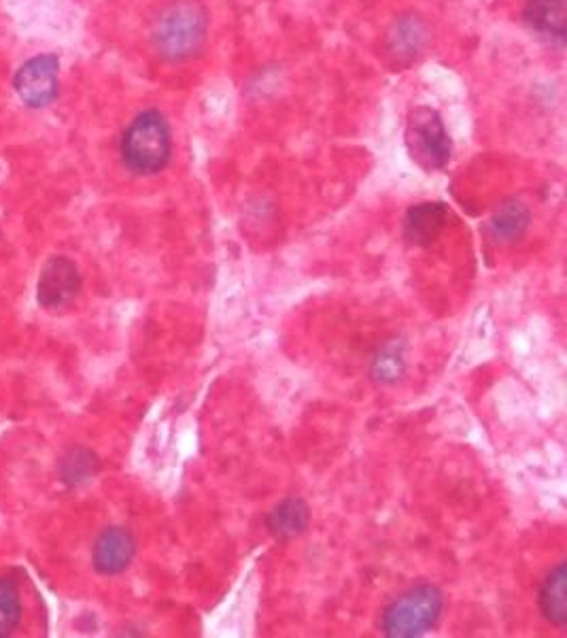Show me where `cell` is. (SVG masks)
<instances>
[{"label":"cell","mask_w":567,"mask_h":638,"mask_svg":"<svg viewBox=\"0 0 567 638\" xmlns=\"http://www.w3.org/2000/svg\"><path fill=\"white\" fill-rule=\"evenodd\" d=\"M445 609L442 592L434 585H417L402 594L383 613V632L392 638H415L427 635Z\"/></svg>","instance_id":"cell-3"},{"label":"cell","mask_w":567,"mask_h":638,"mask_svg":"<svg viewBox=\"0 0 567 638\" xmlns=\"http://www.w3.org/2000/svg\"><path fill=\"white\" fill-rule=\"evenodd\" d=\"M525 20L539 34L566 43L567 0H527Z\"/></svg>","instance_id":"cell-9"},{"label":"cell","mask_w":567,"mask_h":638,"mask_svg":"<svg viewBox=\"0 0 567 638\" xmlns=\"http://www.w3.org/2000/svg\"><path fill=\"white\" fill-rule=\"evenodd\" d=\"M22 617L20 592L13 581L0 579V638L13 635Z\"/></svg>","instance_id":"cell-15"},{"label":"cell","mask_w":567,"mask_h":638,"mask_svg":"<svg viewBox=\"0 0 567 638\" xmlns=\"http://www.w3.org/2000/svg\"><path fill=\"white\" fill-rule=\"evenodd\" d=\"M208 15L200 0H172L153 26V43L162 59L179 62L199 54L206 41Z\"/></svg>","instance_id":"cell-1"},{"label":"cell","mask_w":567,"mask_h":638,"mask_svg":"<svg viewBox=\"0 0 567 638\" xmlns=\"http://www.w3.org/2000/svg\"><path fill=\"white\" fill-rule=\"evenodd\" d=\"M451 211L442 203L413 206L404 220V236L413 245H431L449 224Z\"/></svg>","instance_id":"cell-8"},{"label":"cell","mask_w":567,"mask_h":638,"mask_svg":"<svg viewBox=\"0 0 567 638\" xmlns=\"http://www.w3.org/2000/svg\"><path fill=\"white\" fill-rule=\"evenodd\" d=\"M309 522H311L309 504L302 498H287L270 511L266 525L275 539L289 541L300 536L309 528Z\"/></svg>","instance_id":"cell-10"},{"label":"cell","mask_w":567,"mask_h":638,"mask_svg":"<svg viewBox=\"0 0 567 638\" xmlns=\"http://www.w3.org/2000/svg\"><path fill=\"white\" fill-rule=\"evenodd\" d=\"M96 470H98L96 456L89 449L77 447V449H71L66 454V458L62 460L60 477L68 486H82L96 475Z\"/></svg>","instance_id":"cell-14"},{"label":"cell","mask_w":567,"mask_h":638,"mask_svg":"<svg viewBox=\"0 0 567 638\" xmlns=\"http://www.w3.org/2000/svg\"><path fill=\"white\" fill-rule=\"evenodd\" d=\"M529 209L521 201H506L500 204L491 217V231L493 236L502 243H511L521 238L529 226Z\"/></svg>","instance_id":"cell-12"},{"label":"cell","mask_w":567,"mask_h":638,"mask_svg":"<svg viewBox=\"0 0 567 638\" xmlns=\"http://www.w3.org/2000/svg\"><path fill=\"white\" fill-rule=\"evenodd\" d=\"M539 610L557 628L567 626V568L559 562L539 587Z\"/></svg>","instance_id":"cell-11"},{"label":"cell","mask_w":567,"mask_h":638,"mask_svg":"<svg viewBox=\"0 0 567 638\" xmlns=\"http://www.w3.org/2000/svg\"><path fill=\"white\" fill-rule=\"evenodd\" d=\"M374 378L381 381H396L404 373V353L394 345L381 349V353L374 358Z\"/></svg>","instance_id":"cell-16"},{"label":"cell","mask_w":567,"mask_h":638,"mask_svg":"<svg viewBox=\"0 0 567 638\" xmlns=\"http://www.w3.org/2000/svg\"><path fill=\"white\" fill-rule=\"evenodd\" d=\"M424 43H426V29L417 18L399 20L389 34V52L397 60L410 62L417 59L424 50Z\"/></svg>","instance_id":"cell-13"},{"label":"cell","mask_w":567,"mask_h":638,"mask_svg":"<svg viewBox=\"0 0 567 638\" xmlns=\"http://www.w3.org/2000/svg\"><path fill=\"white\" fill-rule=\"evenodd\" d=\"M79 290H82V275L75 262L64 256H56L43 266L39 286H36V298L41 307L62 309L77 298Z\"/></svg>","instance_id":"cell-6"},{"label":"cell","mask_w":567,"mask_h":638,"mask_svg":"<svg viewBox=\"0 0 567 638\" xmlns=\"http://www.w3.org/2000/svg\"><path fill=\"white\" fill-rule=\"evenodd\" d=\"M60 62L56 56H36L29 60L15 75L18 96L34 109L47 107L57 98Z\"/></svg>","instance_id":"cell-5"},{"label":"cell","mask_w":567,"mask_h":638,"mask_svg":"<svg viewBox=\"0 0 567 638\" xmlns=\"http://www.w3.org/2000/svg\"><path fill=\"white\" fill-rule=\"evenodd\" d=\"M135 553H137V543L130 530L119 528V525L107 528L94 545V568L100 575L114 577L124 573L132 564Z\"/></svg>","instance_id":"cell-7"},{"label":"cell","mask_w":567,"mask_h":638,"mask_svg":"<svg viewBox=\"0 0 567 638\" xmlns=\"http://www.w3.org/2000/svg\"><path fill=\"white\" fill-rule=\"evenodd\" d=\"M172 135L167 117L156 109L142 111L126 128L121 139V158L137 174H156L171 162Z\"/></svg>","instance_id":"cell-2"},{"label":"cell","mask_w":567,"mask_h":638,"mask_svg":"<svg viewBox=\"0 0 567 638\" xmlns=\"http://www.w3.org/2000/svg\"><path fill=\"white\" fill-rule=\"evenodd\" d=\"M404 141L410 158L426 171H440L449 164L453 141L440 114L431 107H417L406 121Z\"/></svg>","instance_id":"cell-4"}]
</instances>
